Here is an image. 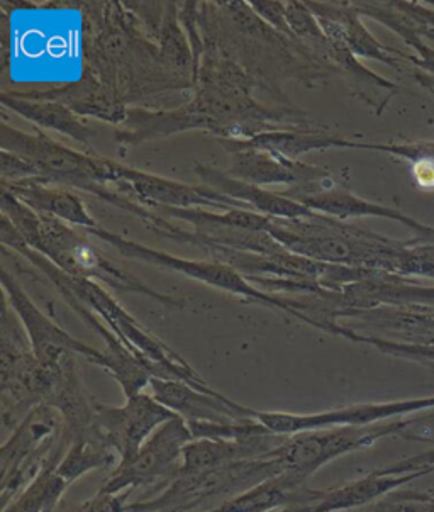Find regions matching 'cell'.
Returning <instances> with one entry per match:
<instances>
[{"label": "cell", "mask_w": 434, "mask_h": 512, "mask_svg": "<svg viewBox=\"0 0 434 512\" xmlns=\"http://www.w3.org/2000/svg\"><path fill=\"white\" fill-rule=\"evenodd\" d=\"M84 72L124 106L163 92H194L195 84L163 62L160 48L123 2H84Z\"/></svg>", "instance_id": "2"}, {"label": "cell", "mask_w": 434, "mask_h": 512, "mask_svg": "<svg viewBox=\"0 0 434 512\" xmlns=\"http://www.w3.org/2000/svg\"><path fill=\"white\" fill-rule=\"evenodd\" d=\"M2 216H6L33 250L45 255L56 267L77 279L92 280L119 290L146 295L163 306L182 309L187 301L182 297L160 294L143 280L117 268L99 248L87 238L84 229L63 223L45 214L33 211L31 207L16 199L11 192L2 190Z\"/></svg>", "instance_id": "4"}, {"label": "cell", "mask_w": 434, "mask_h": 512, "mask_svg": "<svg viewBox=\"0 0 434 512\" xmlns=\"http://www.w3.org/2000/svg\"><path fill=\"white\" fill-rule=\"evenodd\" d=\"M234 145L253 150L270 151L285 156L290 160H299L302 155L312 151L333 150V148H350V140L341 138L338 134L329 133L321 126L314 128L282 129L270 133L258 134L246 141L229 140Z\"/></svg>", "instance_id": "27"}, {"label": "cell", "mask_w": 434, "mask_h": 512, "mask_svg": "<svg viewBox=\"0 0 434 512\" xmlns=\"http://www.w3.org/2000/svg\"><path fill=\"white\" fill-rule=\"evenodd\" d=\"M192 440L194 436L190 433L189 424L177 416L163 424L162 428L156 429L155 435L141 446L133 460L119 463L99 490L121 494L126 490L155 484L158 480L170 482L179 474L182 453Z\"/></svg>", "instance_id": "11"}, {"label": "cell", "mask_w": 434, "mask_h": 512, "mask_svg": "<svg viewBox=\"0 0 434 512\" xmlns=\"http://www.w3.org/2000/svg\"><path fill=\"white\" fill-rule=\"evenodd\" d=\"M2 289L6 294L4 299L7 304L23 323L34 357L38 358L39 363H43L45 367H56L70 355H77L97 367H106L104 351L95 350L92 346L73 338L72 334H68L55 321H51L46 314L39 311V307L29 299L23 287L17 284L7 270H2Z\"/></svg>", "instance_id": "13"}, {"label": "cell", "mask_w": 434, "mask_h": 512, "mask_svg": "<svg viewBox=\"0 0 434 512\" xmlns=\"http://www.w3.org/2000/svg\"><path fill=\"white\" fill-rule=\"evenodd\" d=\"M2 106L9 107L17 116L28 119L31 123L38 124L41 128L51 129L56 133L65 134L68 138L77 141L84 146L85 151L92 153V140L97 134V129L92 128L87 119L78 116L70 107L55 101H34L23 99L9 92L0 95Z\"/></svg>", "instance_id": "26"}, {"label": "cell", "mask_w": 434, "mask_h": 512, "mask_svg": "<svg viewBox=\"0 0 434 512\" xmlns=\"http://www.w3.org/2000/svg\"><path fill=\"white\" fill-rule=\"evenodd\" d=\"M268 512H307V506L280 507V509H273V511Z\"/></svg>", "instance_id": "34"}, {"label": "cell", "mask_w": 434, "mask_h": 512, "mask_svg": "<svg viewBox=\"0 0 434 512\" xmlns=\"http://www.w3.org/2000/svg\"><path fill=\"white\" fill-rule=\"evenodd\" d=\"M67 480L56 472V468H46L26 489L4 506L2 512H50L62 502L67 492Z\"/></svg>", "instance_id": "29"}, {"label": "cell", "mask_w": 434, "mask_h": 512, "mask_svg": "<svg viewBox=\"0 0 434 512\" xmlns=\"http://www.w3.org/2000/svg\"><path fill=\"white\" fill-rule=\"evenodd\" d=\"M117 465H119V455L109 445L102 429L99 428L92 435L78 438L70 443L65 457L56 467V472L72 485L75 480L94 470H101V468L114 470Z\"/></svg>", "instance_id": "28"}, {"label": "cell", "mask_w": 434, "mask_h": 512, "mask_svg": "<svg viewBox=\"0 0 434 512\" xmlns=\"http://www.w3.org/2000/svg\"><path fill=\"white\" fill-rule=\"evenodd\" d=\"M419 419L402 418L372 426H341V428L318 429L289 436V441L279 451L285 472L297 479L309 482L312 475L328 463L346 457L355 451L372 448L385 438L429 441L423 436L412 435L409 429Z\"/></svg>", "instance_id": "8"}, {"label": "cell", "mask_w": 434, "mask_h": 512, "mask_svg": "<svg viewBox=\"0 0 434 512\" xmlns=\"http://www.w3.org/2000/svg\"><path fill=\"white\" fill-rule=\"evenodd\" d=\"M248 4L272 28L277 29L280 33L294 36L292 31H290L289 23H287V16H285V2H267V0H258L256 2V0H253V2H248Z\"/></svg>", "instance_id": "32"}, {"label": "cell", "mask_w": 434, "mask_h": 512, "mask_svg": "<svg viewBox=\"0 0 434 512\" xmlns=\"http://www.w3.org/2000/svg\"><path fill=\"white\" fill-rule=\"evenodd\" d=\"M131 492L133 490H126L121 494H109V492L97 490V494L92 499L75 506V512H128Z\"/></svg>", "instance_id": "31"}, {"label": "cell", "mask_w": 434, "mask_h": 512, "mask_svg": "<svg viewBox=\"0 0 434 512\" xmlns=\"http://www.w3.org/2000/svg\"><path fill=\"white\" fill-rule=\"evenodd\" d=\"M282 194L301 202L311 211L340 221L350 218H382L404 224L409 229H414L419 224L418 219L407 216L399 209L358 197L341 184L340 180L334 179V175L314 184L295 185Z\"/></svg>", "instance_id": "16"}, {"label": "cell", "mask_w": 434, "mask_h": 512, "mask_svg": "<svg viewBox=\"0 0 434 512\" xmlns=\"http://www.w3.org/2000/svg\"><path fill=\"white\" fill-rule=\"evenodd\" d=\"M338 336L345 340L355 341V343L373 346L380 353L389 355V357L419 363L421 367L434 373V343H407V341L390 340V338H382L375 334L357 333L343 324H341Z\"/></svg>", "instance_id": "30"}, {"label": "cell", "mask_w": 434, "mask_h": 512, "mask_svg": "<svg viewBox=\"0 0 434 512\" xmlns=\"http://www.w3.org/2000/svg\"><path fill=\"white\" fill-rule=\"evenodd\" d=\"M426 477L421 472L411 474H384L382 470H372L360 479L351 480L340 487L324 489L319 502L307 506V512H351L380 501L394 494L397 489L411 484L414 480Z\"/></svg>", "instance_id": "24"}, {"label": "cell", "mask_w": 434, "mask_h": 512, "mask_svg": "<svg viewBox=\"0 0 434 512\" xmlns=\"http://www.w3.org/2000/svg\"><path fill=\"white\" fill-rule=\"evenodd\" d=\"M2 151L21 156L36 168V182L60 185L97 195L111 185V160L97 153L77 151L43 133H24L4 121L0 128Z\"/></svg>", "instance_id": "6"}, {"label": "cell", "mask_w": 434, "mask_h": 512, "mask_svg": "<svg viewBox=\"0 0 434 512\" xmlns=\"http://www.w3.org/2000/svg\"><path fill=\"white\" fill-rule=\"evenodd\" d=\"M2 245L11 246L12 250L23 255L55 289L62 294L68 306L82 302L89 307L112 333L116 334L123 345L128 348L134 357L140 360L141 365L150 372L151 379L180 380L201 390H212L211 385L202 379L184 357L177 351L158 340L155 334L150 333L143 324L124 309L101 284L92 280L77 279L62 268L56 267L45 255L33 250L17 233L11 221L2 216V229H0Z\"/></svg>", "instance_id": "3"}, {"label": "cell", "mask_w": 434, "mask_h": 512, "mask_svg": "<svg viewBox=\"0 0 434 512\" xmlns=\"http://www.w3.org/2000/svg\"><path fill=\"white\" fill-rule=\"evenodd\" d=\"M111 185H116L119 194L126 195L141 206L155 211L158 207H177V209H209L226 212L234 207H250L234 201L228 195L221 194L207 185H189L177 180L165 179L160 175L141 172L111 160Z\"/></svg>", "instance_id": "12"}, {"label": "cell", "mask_w": 434, "mask_h": 512, "mask_svg": "<svg viewBox=\"0 0 434 512\" xmlns=\"http://www.w3.org/2000/svg\"><path fill=\"white\" fill-rule=\"evenodd\" d=\"M362 17H370L401 36L418 58L431 55L434 41V4L428 2H353Z\"/></svg>", "instance_id": "20"}, {"label": "cell", "mask_w": 434, "mask_h": 512, "mask_svg": "<svg viewBox=\"0 0 434 512\" xmlns=\"http://www.w3.org/2000/svg\"><path fill=\"white\" fill-rule=\"evenodd\" d=\"M95 416L109 445L119 455V463L133 460L156 429L177 418L175 412L156 401L150 392L128 397L124 406H107L95 401Z\"/></svg>", "instance_id": "14"}, {"label": "cell", "mask_w": 434, "mask_h": 512, "mask_svg": "<svg viewBox=\"0 0 434 512\" xmlns=\"http://www.w3.org/2000/svg\"><path fill=\"white\" fill-rule=\"evenodd\" d=\"M279 457L231 463L201 474L175 475L160 496L131 502L128 512H195L217 497L238 496L284 474Z\"/></svg>", "instance_id": "7"}, {"label": "cell", "mask_w": 434, "mask_h": 512, "mask_svg": "<svg viewBox=\"0 0 434 512\" xmlns=\"http://www.w3.org/2000/svg\"><path fill=\"white\" fill-rule=\"evenodd\" d=\"M197 21L202 41L238 63L279 106H292L284 82L319 87L336 75L311 46L272 28L248 2H199Z\"/></svg>", "instance_id": "1"}, {"label": "cell", "mask_w": 434, "mask_h": 512, "mask_svg": "<svg viewBox=\"0 0 434 512\" xmlns=\"http://www.w3.org/2000/svg\"><path fill=\"white\" fill-rule=\"evenodd\" d=\"M346 328L377 329L387 336L407 343H434V304L382 306L346 312Z\"/></svg>", "instance_id": "21"}, {"label": "cell", "mask_w": 434, "mask_h": 512, "mask_svg": "<svg viewBox=\"0 0 434 512\" xmlns=\"http://www.w3.org/2000/svg\"><path fill=\"white\" fill-rule=\"evenodd\" d=\"M150 394L156 401L175 412L177 416L192 421L206 423L229 424L253 418L251 407L241 406L231 401L217 390L197 389L180 380L151 379Z\"/></svg>", "instance_id": "18"}, {"label": "cell", "mask_w": 434, "mask_h": 512, "mask_svg": "<svg viewBox=\"0 0 434 512\" xmlns=\"http://www.w3.org/2000/svg\"><path fill=\"white\" fill-rule=\"evenodd\" d=\"M224 150L233 156L228 175L246 184L265 185H307L328 179L333 173L326 168L312 167L301 160H290L270 151L253 150L234 145L229 140H219Z\"/></svg>", "instance_id": "17"}, {"label": "cell", "mask_w": 434, "mask_h": 512, "mask_svg": "<svg viewBox=\"0 0 434 512\" xmlns=\"http://www.w3.org/2000/svg\"><path fill=\"white\" fill-rule=\"evenodd\" d=\"M50 512H75V506H70L67 502L62 501L55 507V509H53V511Z\"/></svg>", "instance_id": "35"}, {"label": "cell", "mask_w": 434, "mask_h": 512, "mask_svg": "<svg viewBox=\"0 0 434 512\" xmlns=\"http://www.w3.org/2000/svg\"><path fill=\"white\" fill-rule=\"evenodd\" d=\"M23 99L34 101H55L70 107L78 116L94 117L104 123L121 126L128 114V106L117 99V95L106 85H102L97 78L84 72L82 78L73 84L60 85L53 89L31 90V92H9Z\"/></svg>", "instance_id": "19"}, {"label": "cell", "mask_w": 434, "mask_h": 512, "mask_svg": "<svg viewBox=\"0 0 434 512\" xmlns=\"http://www.w3.org/2000/svg\"><path fill=\"white\" fill-rule=\"evenodd\" d=\"M323 494L324 489H312L304 480L284 472L202 512H268L280 507L311 506Z\"/></svg>", "instance_id": "23"}, {"label": "cell", "mask_w": 434, "mask_h": 512, "mask_svg": "<svg viewBox=\"0 0 434 512\" xmlns=\"http://www.w3.org/2000/svg\"><path fill=\"white\" fill-rule=\"evenodd\" d=\"M194 170L207 187L228 195L234 201L245 204V206L250 207L251 211L258 212V214L267 216V218L301 219L312 218L316 214L311 209H307L301 202L285 197L282 192H272V190L263 189V187L246 184V182L229 177L226 172H219V170L206 167L201 163H195Z\"/></svg>", "instance_id": "22"}, {"label": "cell", "mask_w": 434, "mask_h": 512, "mask_svg": "<svg viewBox=\"0 0 434 512\" xmlns=\"http://www.w3.org/2000/svg\"><path fill=\"white\" fill-rule=\"evenodd\" d=\"M2 190L11 192L16 199L31 207L33 211L72 224L75 228L90 229L97 226L84 201L72 189L43 184L36 180H24L16 184L2 185Z\"/></svg>", "instance_id": "25"}, {"label": "cell", "mask_w": 434, "mask_h": 512, "mask_svg": "<svg viewBox=\"0 0 434 512\" xmlns=\"http://www.w3.org/2000/svg\"><path fill=\"white\" fill-rule=\"evenodd\" d=\"M434 396L411 397L401 401L365 402L319 412L253 411V418L275 435L294 436L318 429L341 426H372L433 409Z\"/></svg>", "instance_id": "10"}, {"label": "cell", "mask_w": 434, "mask_h": 512, "mask_svg": "<svg viewBox=\"0 0 434 512\" xmlns=\"http://www.w3.org/2000/svg\"><path fill=\"white\" fill-rule=\"evenodd\" d=\"M84 231L90 236H95L97 240H102L107 245L112 246L114 250L119 251L126 258H134V260L165 267L168 270H175V272L182 273L185 277L201 280L204 284L224 290L229 294L241 295L248 301L258 302L263 306L289 312L302 323H306L307 306L301 299L263 292L251 282H248L245 275H241L240 272H236L234 268L228 267L224 263L197 262V260H185L180 256L168 255L165 251L155 250V248L141 245V243L124 240L123 236L111 233L109 229L101 228L99 224L95 228L84 229Z\"/></svg>", "instance_id": "9"}, {"label": "cell", "mask_w": 434, "mask_h": 512, "mask_svg": "<svg viewBox=\"0 0 434 512\" xmlns=\"http://www.w3.org/2000/svg\"><path fill=\"white\" fill-rule=\"evenodd\" d=\"M412 68H414V72L411 75L414 80L434 95V56H431L428 60H418L416 58L412 63Z\"/></svg>", "instance_id": "33"}, {"label": "cell", "mask_w": 434, "mask_h": 512, "mask_svg": "<svg viewBox=\"0 0 434 512\" xmlns=\"http://www.w3.org/2000/svg\"><path fill=\"white\" fill-rule=\"evenodd\" d=\"M0 338V409L6 435L45 404L55 387L56 367H45L34 357L28 334L16 312L4 299Z\"/></svg>", "instance_id": "5"}, {"label": "cell", "mask_w": 434, "mask_h": 512, "mask_svg": "<svg viewBox=\"0 0 434 512\" xmlns=\"http://www.w3.org/2000/svg\"><path fill=\"white\" fill-rule=\"evenodd\" d=\"M329 38L340 41L357 58L384 63L397 72H404L407 56L396 48L380 43L367 26L353 2H306Z\"/></svg>", "instance_id": "15"}]
</instances>
